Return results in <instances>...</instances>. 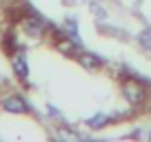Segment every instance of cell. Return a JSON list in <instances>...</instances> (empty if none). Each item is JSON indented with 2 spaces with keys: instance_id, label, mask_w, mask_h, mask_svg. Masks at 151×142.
<instances>
[{
  "instance_id": "1",
  "label": "cell",
  "mask_w": 151,
  "mask_h": 142,
  "mask_svg": "<svg viewBox=\"0 0 151 142\" xmlns=\"http://www.w3.org/2000/svg\"><path fill=\"white\" fill-rule=\"evenodd\" d=\"M120 89H122V95L124 100H127L131 107H142L147 100V89L140 85V80H124L122 85H120Z\"/></svg>"
},
{
  "instance_id": "2",
  "label": "cell",
  "mask_w": 151,
  "mask_h": 142,
  "mask_svg": "<svg viewBox=\"0 0 151 142\" xmlns=\"http://www.w3.org/2000/svg\"><path fill=\"white\" fill-rule=\"evenodd\" d=\"M0 107H2L7 113H16V115L31 113V107H29V102L22 98V95H7V98H2Z\"/></svg>"
},
{
  "instance_id": "3",
  "label": "cell",
  "mask_w": 151,
  "mask_h": 142,
  "mask_svg": "<svg viewBox=\"0 0 151 142\" xmlns=\"http://www.w3.org/2000/svg\"><path fill=\"white\" fill-rule=\"evenodd\" d=\"M22 29H24V36H29V38H42V33H45V27L40 24L38 18H24Z\"/></svg>"
},
{
  "instance_id": "4",
  "label": "cell",
  "mask_w": 151,
  "mask_h": 142,
  "mask_svg": "<svg viewBox=\"0 0 151 142\" xmlns=\"http://www.w3.org/2000/svg\"><path fill=\"white\" fill-rule=\"evenodd\" d=\"M78 62H80V67H85L87 71H98L100 67H102V58H98L93 51H85L78 56Z\"/></svg>"
},
{
  "instance_id": "5",
  "label": "cell",
  "mask_w": 151,
  "mask_h": 142,
  "mask_svg": "<svg viewBox=\"0 0 151 142\" xmlns=\"http://www.w3.org/2000/svg\"><path fill=\"white\" fill-rule=\"evenodd\" d=\"M11 67H14V73L18 78H27L29 76V62H27V56L24 53H16L14 58H11Z\"/></svg>"
},
{
  "instance_id": "6",
  "label": "cell",
  "mask_w": 151,
  "mask_h": 142,
  "mask_svg": "<svg viewBox=\"0 0 151 142\" xmlns=\"http://www.w3.org/2000/svg\"><path fill=\"white\" fill-rule=\"evenodd\" d=\"M109 115L107 113H96V115H91L89 120H87V127L89 129H93V131H98V129H102V127H107L109 124Z\"/></svg>"
},
{
  "instance_id": "7",
  "label": "cell",
  "mask_w": 151,
  "mask_h": 142,
  "mask_svg": "<svg viewBox=\"0 0 151 142\" xmlns=\"http://www.w3.org/2000/svg\"><path fill=\"white\" fill-rule=\"evenodd\" d=\"M91 11H93V16H96L98 20L107 18V9H104L102 5H98V2H91Z\"/></svg>"
},
{
  "instance_id": "8",
  "label": "cell",
  "mask_w": 151,
  "mask_h": 142,
  "mask_svg": "<svg viewBox=\"0 0 151 142\" xmlns=\"http://www.w3.org/2000/svg\"><path fill=\"white\" fill-rule=\"evenodd\" d=\"M138 40H140L145 47H151V29H147V31H142L140 36H138Z\"/></svg>"
},
{
  "instance_id": "9",
  "label": "cell",
  "mask_w": 151,
  "mask_h": 142,
  "mask_svg": "<svg viewBox=\"0 0 151 142\" xmlns=\"http://www.w3.org/2000/svg\"><path fill=\"white\" fill-rule=\"evenodd\" d=\"M47 111H49V115H53V118H58V115H60V111H58L53 104H49V109H47Z\"/></svg>"
},
{
  "instance_id": "10",
  "label": "cell",
  "mask_w": 151,
  "mask_h": 142,
  "mask_svg": "<svg viewBox=\"0 0 151 142\" xmlns=\"http://www.w3.org/2000/svg\"><path fill=\"white\" fill-rule=\"evenodd\" d=\"M76 0H62V5H73Z\"/></svg>"
},
{
  "instance_id": "11",
  "label": "cell",
  "mask_w": 151,
  "mask_h": 142,
  "mask_svg": "<svg viewBox=\"0 0 151 142\" xmlns=\"http://www.w3.org/2000/svg\"><path fill=\"white\" fill-rule=\"evenodd\" d=\"M2 85H5V78H2V76H0V87H2Z\"/></svg>"
},
{
  "instance_id": "12",
  "label": "cell",
  "mask_w": 151,
  "mask_h": 142,
  "mask_svg": "<svg viewBox=\"0 0 151 142\" xmlns=\"http://www.w3.org/2000/svg\"><path fill=\"white\" fill-rule=\"evenodd\" d=\"M149 138H151V131H149Z\"/></svg>"
}]
</instances>
